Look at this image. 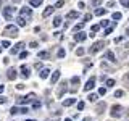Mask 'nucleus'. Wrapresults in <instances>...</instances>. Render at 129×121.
Masks as SVG:
<instances>
[{"label": "nucleus", "mask_w": 129, "mask_h": 121, "mask_svg": "<svg viewBox=\"0 0 129 121\" xmlns=\"http://www.w3.org/2000/svg\"><path fill=\"white\" fill-rule=\"evenodd\" d=\"M105 13H107V10H105V8H97V10H95V15L97 16H102Z\"/></svg>", "instance_id": "obj_23"}, {"label": "nucleus", "mask_w": 129, "mask_h": 121, "mask_svg": "<svg viewBox=\"0 0 129 121\" xmlns=\"http://www.w3.org/2000/svg\"><path fill=\"white\" fill-rule=\"evenodd\" d=\"M79 82H81V81H79L78 76H73V78H71V84H74V86H79Z\"/></svg>", "instance_id": "obj_25"}, {"label": "nucleus", "mask_w": 129, "mask_h": 121, "mask_svg": "<svg viewBox=\"0 0 129 121\" xmlns=\"http://www.w3.org/2000/svg\"><path fill=\"white\" fill-rule=\"evenodd\" d=\"M39 58L40 60H48V58H50V52H47V50H44V52H39Z\"/></svg>", "instance_id": "obj_16"}, {"label": "nucleus", "mask_w": 129, "mask_h": 121, "mask_svg": "<svg viewBox=\"0 0 129 121\" xmlns=\"http://www.w3.org/2000/svg\"><path fill=\"white\" fill-rule=\"evenodd\" d=\"M3 90H5V86H2V84H0V94H2Z\"/></svg>", "instance_id": "obj_50"}, {"label": "nucleus", "mask_w": 129, "mask_h": 121, "mask_svg": "<svg viewBox=\"0 0 129 121\" xmlns=\"http://www.w3.org/2000/svg\"><path fill=\"white\" fill-rule=\"evenodd\" d=\"M2 48H3V47H0V52H2Z\"/></svg>", "instance_id": "obj_56"}, {"label": "nucleus", "mask_w": 129, "mask_h": 121, "mask_svg": "<svg viewBox=\"0 0 129 121\" xmlns=\"http://www.w3.org/2000/svg\"><path fill=\"white\" fill-rule=\"evenodd\" d=\"M76 103V99H66L63 102V107H71V105H74Z\"/></svg>", "instance_id": "obj_20"}, {"label": "nucleus", "mask_w": 129, "mask_h": 121, "mask_svg": "<svg viewBox=\"0 0 129 121\" xmlns=\"http://www.w3.org/2000/svg\"><path fill=\"white\" fill-rule=\"evenodd\" d=\"M78 16H79V11H74V10H73V11H70V13L66 15V19H76Z\"/></svg>", "instance_id": "obj_17"}, {"label": "nucleus", "mask_w": 129, "mask_h": 121, "mask_svg": "<svg viewBox=\"0 0 129 121\" xmlns=\"http://www.w3.org/2000/svg\"><path fill=\"white\" fill-rule=\"evenodd\" d=\"M42 2L44 0H29V3L32 7H39V5H42Z\"/></svg>", "instance_id": "obj_22"}, {"label": "nucleus", "mask_w": 129, "mask_h": 121, "mask_svg": "<svg viewBox=\"0 0 129 121\" xmlns=\"http://www.w3.org/2000/svg\"><path fill=\"white\" fill-rule=\"evenodd\" d=\"M105 58H107L108 62H111V63H115V62H116V58H115V53H113L111 50H107V52H105Z\"/></svg>", "instance_id": "obj_12"}, {"label": "nucleus", "mask_w": 129, "mask_h": 121, "mask_svg": "<svg viewBox=\"0 0 129 121\" xmlns=\"http://www.w3.org/2000/svg\"><path fill=\"white\" fill-rule=\"evenodd\" d=\"M13 13H15V8L13 7H5V8H3V16H5V19H8V21L11 19Z\"/></svg>", "instance_id": "obj_4"}, {"label": "nucleus", "mask_w": 129, "mask_h": 121, "mask_svg": "<svg viewBox=\"0 0 129 121\" xmlns=\"http://www.w3.org/2000/svg\"><path fill=\"white\" fill-rule=\"evenodd\" d=\"M36 99H37V97H36V94H34V92H31V94H27V95H24V97H19V99H18V105L31 103V102H34Z\"/></svg>", "instance_id": "obj_1"}, {"label": "nucleus", "mask_w": 129, "mask_h": 121, "mask_svg": "<svg viewBox=\"0 0 129 121\" xmlns=\"http://www.w3.org/2000/svg\"><path fill=\"white\" fill-rule=\"evenodd\" d=\"M56 55H58V58H63V56L66 55V52H64L63 48H60V50H58V53H56Z\"/></svg>", "instance_id": "obj_29"}, {"label": "nucleus", "mask_w": 129, "mask_h": 121, "mask_svg": "<svg viewBox=\"0 0 129 121\" xmlns=\"http://www.w3.org/2000/svg\"><path fill=\"white\" fill-rule=\"evenodd\" d=\"M0 103H7V97H3V95H0Z\"/></svg>", "instance_id": "obj_44"}, {"label": "nucleus", "mask_w": 129, "mask_h": 121, "mask_svg": "<svg viewBox=\"0 0 129 121\" xmlns=\"http://www.w3.org/2000/svg\"><path fill=\"white\" fill-rule=\"evenodd\" d=\"M40 107H42V103H40V102H37V100L32 102V108H34V110H37V108H40Z\"/></svg>", "instance_id": "obj_26"}, {"label": "nucleus", "mask_w": 129, "mask_h": 121, "mask_svg": "<svg viewBox=\"0 0 129 121\" xmlns=\"http://www.w3.org/2000/svg\"><path fill=\"white\" fill-rule=\"evenodd\" d=\"M126 34H127V36H129V27H127V29H126Z\"/></svg>", "instance_id": "obj_51"}, {"label": "nucleus", "mask_w": 129, "mask_h": 121, "mask_svg": "<svg viewBox=\"0 0 129 121\" xmlns=\"http://www.w3.org/2000/svg\"><path fill=\"white\" fill-rule=\"evenodd\" d=\"M87 99H89V100H90V102H95V100H97V99H99V97H97L95 94H90V95H89V97H87Z\"/></svg>", "instance_id": "obj_32"}, {"label": "nucleus", "mask_w": 129, "mask_h": 121, "mask_svg": "<svg viewBox=\"0 0 129 121\" xmlns=\"http://www.w3.org/2000/svg\"><path fill=\"white\" fill-rule=\"evenodd\" d=\"M111 31H113V27H108L107 31H105V36H108V34H111Z\"/></svg>", "instance_id": "obj_47"}, {"label": "nucleus", "mask_w": 129, "mask_h": 121, "mask_svg": "<svg viewBox=\"0 0 129 121\" xmlns=\"http://www.w3.org/2000/svg\"><path fill=\"white\" fill-rule=\"evenodd\" d=\"M36 68H37V70H42V63H36Z\"/></svg>", "instance_id": "obj_49"}, {"label": "nucleus", "mask_w": 129, "mask_h": 121, "mask_svg": "<svg viewBox=\"0 0 129 121\" xmlns=\"http://www.w3.org/2000/svg\"><path fill=\"white\" fill-rule=\"evenodd\" d=\"M23 47H24V44H23V42H18V44H16V45H15V47H13V48H11V50H10V52H11V55H15V53H18V52H19V50H21V48H23Z\"/></svg>", "instance_id": "obj_14"}, {"label": "nucleus", "mask_w": 129, "mask_h": 121, "mask_svg": "<svg viewBox=\"0 0 129 121\" xmlns=\"http://www.w3.org/2000/svg\"><path fill=\"white\" fill-rule=\"evenodd\" d=\"M21 76H23V78H26V79L31 76V70L26 66V65H23V66H21Z\"/></svg>", "instance_id": "obj_10"}, {"label": "nucleus", "mask_w": 129, "mask_h": 121, "mask_svg": "<svg viewBox=\"0 0 129 121\" xmlns=\"http://www.w3.org/2000/svg\"><path fill=\"white\" fill-rule=\"evenodd\" d=\"M16 76H18V74H16V70H15V68H10V70L7 71V78L8 79L13 81V79H16Z\"/></svg>", "instance_id": "obj_13"}, {"label": "nucleus", "mask_w": 129, "mask_h": 121, "mask_svg": "<svg viewBox=\"0 0 129 121\" xmlns=\"http://www.w3.org/2000/svg\"><path fill=\"white\" fill-rule=\"evenodd\" d=\"M76 53H78L79 56H81V55H84V48H78V50H76Z\"/></svg>", "instance_id": "obj_43"}, {"label": "nucleus", "mask_w": 129, "mask_h": 121, "mask_svg": "<svg viewBox=\"0 0 129 121\" xmlns=\"http://www.w3.org/2000/svg\"><path fill=\"white\" fill-rule=\"evenodd\" d=\"M2 47H10V42H8V40H3V42H2Z\"/></svg>", "instance_id": "obj_45"}, {"label": "nucleus", "mask_w": 129, "mask_h": 121, "mask_svg": "<svg viewBox=\"0 0 129 121\" xmlns=\"http://www.w3.org/2000/svg\"><path fill=\"white\" fill-rule=\"evenodd\" d=\"M16 24L23 27V26H26V24H27V21H26L24 18H21V16H18V18H16Z\"/></svg>", "instance_id": "obj_19"}, {"label": "nucleus", "mask_w": 129, "mask_h": 121, "mask_svg": "<svg viewBox=\"0 0 129 121\" xmlns=\"http://www.w3.org/2000/svg\"><path fill=\"white\" fill-rule=\"evenodd\" d=\"M60 74H61V73H60L58 70H56V71H53V74H52V78H50V84H52V86L58 82V79H60Z\"/></svg>", "instance_id": "obj_9"}, {"label": "nucleus", "mask_w": 129, "mask_h": 121, "mask_svg": "<svg viewBox=\"0 0 129 121\" xmlns=\"http://www.w3.org/2000/svg\"><path fill=\"white\" fill-rule=\"evenodd\" d=\"M48 73H50V70H48V68H42V70H40V78H42V79L48 78Z\"/></svg>", "instance_id": "obj_18"}, {"label": "nucleus", "mask_w": 129, "mask_h": 121, "mask_svg": "<svg viewBox=\"0 0 129 121\" xmlns=\"http://www.w3.org/2000/svg\"><path fill=\"white\" fill-rule=\"evenodd\" d=\"M19 2V0H13V3H18Z\"/></svg>", "instance_id": "obj_52"}, {"label": "nucleus", "mask_w": 129, "mask_h": 121, "mask_svg": "<svg viewBox=\"0 0 129 121\" xmlns=\"http://www.w3.org/2000/svg\"><path fill=\"white\" fill-rule=\"evenodd\" d=\"M111 18L115 19V21H118V19H121V13H118V11H115V13L111 15Z\"/></svg>", "instance_id": "obj_27"}, {"label": "nucleus", "mask_w": 129, "mask_h": 121, "mask_svg": "<svg viewBox=\"0 0 129 121\" xmlns=\"http://www.w3.org/2000/svg\"><path fill=\"white\" fill-rule=\"evenodd\" d=\"M63 5H64V0H58V2H56V5H55L53 8H55V10H56V8H61Z\"/></svg>", "instance_id": "obj_28"}, {"label": "nucleus", "mask_w": 129, "mask_h": 121, "mask_svg": "<svg viewBox=\"0 0 129 121\" xmlns=\"http://www.w3.org/2000/svg\"><path fill=\"white\" fill-rule=\"evenodd\" d=\"M2 3H3V0H0V7H2Z\"/></svg>", "instance_id": "obj_54"}, {"label": "nucleus", "mask_w": 129, "mask_h": 121, "mask_svg": "<svg viewBox=\"0 0 129 121\" xmlns=\"http://www.w3.org/2000/svg\"><path fill=\"white\" fill-rule=\"evenodd\" d=\"M60 24H61V18H60V16H55V19H53V26H55V27H58Z\"/></svg>", "instance_id": "obj_24"}, {"label": "nucleus", "mask_w": 129, "mask_h": 121, "mask_svg": "<svg viewBox=\"0 0 129 121\" xmlns=\"http://www.w3.org/2000/svg\"><path fill=\"white\" fill-rule=\"evenodd\" d=\"M103 45H105L103 40H97L94 45H92V48H90V53H97L99 50H102V48H103Z\"/></svg>", "instance_id": "obj_5"}, {"label": "nucleus", "mask_w": 129, "mask_h": 121, "mask_svg": "<svg viewBox=\"0 0 129 121\" xmlns=\"http://www.w3.org/2000/svg\"><path fill=\"white\" fill-rule=\"evenodd\" d=\"M10 113H11V115H18V113H19V108L13 107V108H11V110H10Z\"/></svg>", "instance_id": "obj_34"}, {"label": "nucleus", "mask_w": 129, "mask_h": 121, "mask_svg": "<svg viewBox=\"0 0 129 121\" xmlns=\"http://www.w3.org/2000/svg\"><path fill=\"white\" fill-rule=\"evenodd\" d=\"M31 15H32V11H31V8H21V11H19V16L21 18H31Z\"/></svg>", "instance_id": "obj_7"}, {"label": "nucleus", "mask_w": 129, "mask_h": 121, "mask_svg": "<svg viewBox=\"0 0 129 121\" xmlns=\"http://www.w3.org/2000/svg\"><path fill=\"white\" fill-rule=\"evenodd\" d=\"M82 27H84V23H79L78 26H74V31L78 32V31H81V29H82Z\"/></svg>", "instance_id": "obj_35"}, {"label": "nucleus", "mask_w": 129, "mask_h": 121, "mask_svg": "<svg viewBox=\"0 0 129 121\" xmlns=\"http://www.w3.org/2000/svg\"><path fill=\"white\" fill-rule=\"evenodd\" d=\"M99 29H100V26H99V24H95V26H92V29H90V31H92V32L95 34V32L99 31Z\"/></svg>", "instance_id": "obj_40"}, {"label": "nucleus", "mask_w": 129, "mask_h": 121, "mask_svg": "<svg viewBox=\"0 0 129 121\" xmlns=\"http://www.w3.org/2000/svg\"><path fill=\"white\" fill-rule=\"evenodd\" d=\"M94 87H95V78H90L86 82V86H84V90H92Z\"/></svg>", "instance_id": "obj_8"}, {"label": "nucleus", "mask_w": 129, "mask_h": 121, "mask_svg": "<svg viewBox=\"0 0 129 121\" xmlns=\"http://www.w3.org/2000/svg\"><path fill=\"white\" fill-rule=\"evenodd\" d=\"M87 121H90V119H87Z\"/></svg>", "instance_id": "obj_57"}, {"label": "nucleus", "mask_w": 129, "mask_h": 121, "mask_svg": "<svg viewBox=\"0 0 129 121\" xmlns=\"http://www.w3.org/2000/svg\"><path fill=\"white\" fill-rule=\"evenodd\" d=\"M64 121H71V118H66V119H64Z\"/></svg>", "instance_id": "obj_53"}, {"label": "nucleus", "mask_w": 129, "mask_h": 121, "mask_svg": "<svg viewBox=\"0 0 129 121\" xmlns=\"http://www.w3.org/2000/svg\"><path fill=\"white\" fill-rule=\"evenodd\" d=\"M119 3L123 7H126V8H129V0H119Z\"/></svg>", "instance_id": "obj_33"}, {"label": "nucleus", "mask_w": 129, "mask_h": 121, "mask_svg": "<svg viewBox=\"0 0 129 121\" xmlns=\"http://www.w3.org/2000/svg\"><path fill=\"white\" fill-rule=\"evenodd\" d=\"M3 34L8 36V37H16L18 36V27L13 26V24H8L5 29H3Z\"/></svg>", "instance_id": "obj_2"}, {"label": "nucleus", "mask_w": 129, "mask_h": 121, "mask_svg": "<svg viewBox=\"0 0 129 121\" xmlns=\"http://www.w3.org/2000/svg\"><path fill=\"white\" fill-rule=\"evenodd\" d=\"M115 86V79H107V87H113Z\"/></svg>", "instance_id": "obj_30"}, {"label": "nucleus", "mask_w": 129, "mask_h": 121, "mask_svg": "<svg viewBox=\"0 0 129 121\" xmlns=\"http://www.w3.org/2000/svg\"><path fill=\"white\" fill-rule=\"evenodd\" d=\"M105 108H107V105H105V102H100L99 105H97V113H103Z\"/></svg>", "instance_id": "obj_21"}, {"label": "nucleus", "mask_w": 129, "mask_h": 121, "mask_svg": "<svg viewBox=\"0 0 129 121\" xmlns=\"http://www.w3.org/2000/svg\"><path fill=\"white\" fill-rule=\"evenodd\" d=\"M123 110L124 108L121 107V105H113V107L110 108V115L113 116V118H121V116H123Z\"/></svg>", "instance_id": "obj_3"}, {"label": "nucleus", "mask_w": 129, "mask_h": 121, "mask_svg": "<svg viewBox=\"0 0 129 121\" xmlns=\"http://www.w3.org/2000/svg\"><path fill=\"white\" fill-rule=\"evenodd\" d=\"M82 108H84V102H79L78 103V110H82Z\"/></svg>", "instance_id": "obj_46"}, {"label": "nucleus", "mask_w": 129, "mask_h": 121, "mask_svg": "<svg viewBox=\"0 0 129 121\" xmlns=\"http://www.w3.org/2000/svg\"><path fill=\"white\" fill-rule=\"evenodd\" d=\"M123 94H124L123 90H116V92H115V97H123Z\"/></svg>", "instance_id": "obj_42"}, {"label": "nucleus", "mask_w": 129, "mask_h": 121, "mask_svg": "<svg viewBox=\"0 0 129 121\" xmlns=\"http://www.w3.org/2000/svg\"><path fill=\"white\" fill-rule=\"evenodd\" d=\"M53 11H55V8H53V7L50 5V7H47L45 10H44V13H42V16H44V18H48V16H50L52 13H53Z\"/></svg>", "instance_id": "obj_15"}, {"label": "nucleus", "mask_w": 129, "mask_h": 121, "mask_svg": "<svg viewBox=\"0 0 129 121\" xmlns=\"http://www.w3.org/2000/svg\"><path fill=\"white\" fill-rule=\"evenodd\" d=\"M26 121H34V119H26Z\"/></svg>", "instance_id": "obj_55"}, {"label": "nucleus", "mask_w": 129, "mask_h": 121, "mask_svg": "<svg viewBox=\"0 0 129 121\" xmlns=\"http://www.w3.org/2000/svg\"><path fill=\"white\" fill-rule=\"evenodd\" d=\"M89 19H92V15H90V13L84 15V21H82V23H86V21H89Z\"/></svg>", "instance_id": "obj_37"}, {"label": "nucleus", "mask_w": 129, "mask_h": 121, "mask_svg": "<svg viewBox=\"0 0 129 121\" xmlns=\"http://www.w3.org/2000/svg\"><path fill=\"white\" fill-rule=\"evenodd\" d=\"M29 47H32V48H37V42H31V44H29Z\"/></svg>", "instance_id": "obj_48"}, {"label": "nucleus", "mask_w": 129, "mask_h": 121, "mask_svg": "<svg viewBox=\"0 0 129 121\" xmlns=\"http://www.w3.org/2000/svg\"><path fill=\"white\" fill-rule=\"evenodd\" d=\"M86 39H87L86 32H76V34H74V40H76V42H84Z\"/></svg>", "instance_id": "obj_6"}, {"label": "nucleus", "mask_w": 129, "mask_h": 121, "mask_svg": "<svg viewBox=\"0 0 129 121\" xmlns=\"http://www.w3.org/2000/svg\"><path fill=\"white\" fill-rule=\"evenodd\" d=\"M108 24H110V21H108V19H103V21H100L99 26L100 27H105V26H108Z\"/></svg>", "instance_id": "obj_31"}, {"label": "nucleus", "mask_w": 129, "mask_h": 121, "mask_svg": "<svg viewBox=\"0 0 129 121\" xmlns=\"http://www.w3.org/2000/svg\"><path fill=\"white\" fill-rule=\"evenodd\" d=\"M90 3H92L94 7H99L100 3H102V0H90Z\"/></svg>", "instance_id": "obj_36"}, {"label": "nucleus", "mask_w": 129, "mask_h": 121, "mask_svg": "<svg viewBox=\"0 0 129 121\" xmlns=\"http://www.w3.org/2000/svg\"><path fill=\"white\" fill-rule=\"evenodd\" d=\"M27 111H29V108H27V107H24V108H19V113H24V115H26Z\"/></svg>", "instance_id": "obj_41"}, {"label": "nucleus", "mask_w": 129, "mask_h": 121, "mask_svg": "<svg viewBox=\"0 0 129 121\" xmlns=\"http://www.w3.org/2000/svg\"><path fill=\"white\" fill-rule=\"evenodd\" d=\"M68 90V87H66V82H63L61 86L58 87V90H56V97H63V94Z\"/></svg>", "instance_id": "obj_11"}, {"label": "nucleus", "mask_w": 129, "mask_h": 121, "mask_svg": "<svg viewBox=\"0 0 129 121\" xmlns=\"http://www.w3.org/2000/svg\"><path fill=\"white\" fill-rule=\"evenodd\" d=\"M27 55H29L27 52H21V53H19V58H21V60H24V58H27Z\"/></svg>", "instance_id": "obj_38"}, {"label": "nucleus", "mask_w": 129, "mask_h": 121, "mask_svg": "<svg viewBox=\"0 0 129 121\" xmlns=\"http://www.w3.org/2000/svg\"><path fill=\"white\" fill-rule=\"evenodd\" d=\"M99 94L100 95H105V94H107V89H105V87H100L99 89Z\"/></svg>", "instance_id": "obj_39"}]
</instances>
